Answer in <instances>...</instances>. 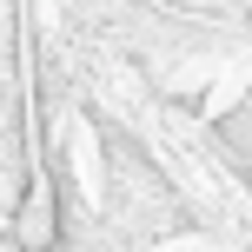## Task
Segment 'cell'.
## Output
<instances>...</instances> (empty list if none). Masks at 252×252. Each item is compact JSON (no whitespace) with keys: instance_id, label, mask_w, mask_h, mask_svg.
I'll use <instances>...</instances> for the list:
<instances>
[{"instance_id":"obj_1","label":"cell","mask_w":252,"mask_h":252,"mask_svg":"<svg viewBox=\"0 0 252 252\" xmlns=\"http://www.w3.org/2000/svg\"><path fill=\"white\" fill-rule=\"evenodd\" d=\"M93 126V146H100V226L120 232L133 252H159L186 232H199L186 192H179V173L159 159V153L139 139L133 120H120L113 106H73Z\"/></svg>"}]
</instances>
